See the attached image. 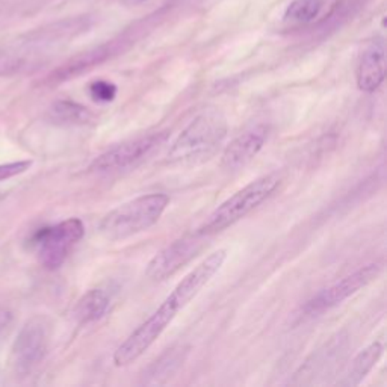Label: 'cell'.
<instances>
[{
    "mask_svg": "<svg viewBox=\"0 0 387 387\" xmlns=\"http://www.w3.org/2000/svg\"><path fill=\"white\" fill-rule=\"evenodd\" d=\"M226 259L227 250H218L209 254L188 275L181 278L177 286L173 289V292L162 301V304L137 330H133L127 336L126 341L115 349L114 365L123 368L129 366L133 361H137L159 339V336L166 330V327L174 321L177 313L191 299L196 298L200 290L223 268Z\"/></svg>",
    "mask_w": 387,
    "mask_h": 387,
    "instance_id": "1",
    "label": "cell"
},
{
    "mask_svg": "<svg viewBox=\"0 0 387 387\" xmlns=\"http://www.w3.org/2000/svg\"><path fill=\"white\" fill-rule=\"evenodd\" d=\"M227 130V120L220 109H204L174 139L168 150L166 161L174 165H192L208 161L224 142Z\"/></svg>",
    "mask_w": 387,
    "mask_h": 387,
    "instance_id": "2",
    "label": "cell"
},
{
    "mask_svg": "<svg viewBox=\"0 0 387 387\" xmlns=\"http://www.w3.org/2000/svg\"><path fill=\"white\" fill-rule=\"evenodd\" d=\"M169 197L164 192L147 194L120 204L100 223V232L106 239L120 240L135 236L153 227L166 211Z\"/></svg>",
    "mask_w": 387,
    "mask_h": 387,
    "instance_id": "3",
    "label": "cell"
},
{
    "mask_svg": "<svg viewBox=\"0 0 387 387\" xmlns=\"http://www.w3.org/2000/svg\"><path fill=\"white\" fill-rule=\"evenodd\" d=\"M280 184L282 177L278 174H266L253 180L251 184L239 189L232 197H228L224 203L218 206L209 215L208 221L197 232L206 236L223 232V230L240 221L242 218H245L254 209H258L262 203L272 197Z\"/></svg>",
    "mask_w": 387,
    "mask_h": 387,
    "instance_id": "4",
    "label": "cell"
},
{
    "mask_svg": "<svg viewBox=\"0 0 387 387\" xmlns=\"http://www.w3.org/2000/svg\"><path fill=\"white\" fill-rule=\"evenodd\" d=\"M52 334V322L44 314H35L24 322L11 346L9 366L17 377L28 375L44 360Z\"/></svg>",
    "mask_w": 387,
    "mask_h": 387,
    "instance_id": "5",
    "label": "cell"
},
{
    "mask_svg": "<svg viewBox=\"0 0 387 387\" xmlns=\"http://www.w3.org/2000/svg\"><path fill=\"white\" fill-rule=\"evenodd\" d=\"M83 235L85 226L79 218H68L56 226L40 228L33 236V244L38 247L41 265L48 271L60 268Z\"/></svg>",
    "mask_w": 387,
    "mask_h": 387,
    "instance_id": "6",
    "label": "cell"
},
{
    "mask_svg": "<svg viewBox=\"0 0 387 387\" xmlns=\"http://www.w3.org/2000/svg\"><path fill=\"white\" fill-rule=\"evenodd\" d=\"M168 132H154L150 135L121 142L94 159L90 169L95 173H115L127 169L159 149L168 141Z\"/></svg>",
    "mask_w": 387,
    "mask_h": 387,
    "instance_id": "7",
    "label": "cell"
},
{
    "mask_svg": "<svg viewBox=\"0 0 387 387\" xmlns=\"http://www.w3.org/2000/svg\"><path fill=\"white\" fill-rule=\"evenodd\" d=\"M206 236L200 232L184 236L174 240L173 244L165 247L149 262L145 268V275L152 282H164L166 278L173 277L191 260L196 259L198 254L206 248Z\"/></svg>",
    "mask_w": 387,
    "mask_h": 387,
    "instance_id": "8",
    "label": "cell"
},
{
    "mask_svg": "<svg viewBox=\"0 0 387 387\" xmlns=\"http://www.w3.org/2000/svg\"><path fill=\"white\" fill-rule=\"evenodd\" d=\"M380 272L381 266L378 263H369L361 266V268H359L353 274L344 277L342 280H339L334 285L321 290L319 294L309 299L302 312L309 314V317H317V314H321L325 310H330L339 306L349 297L357 294L360 289L366 287L371 282H373Z\"/></svg>",
    "mask_w": 387,
    "mask_h": 387,
    "instance_id": "9",
    "label": "cell"
},
{
    "mask_svg": "<svg viewBox=\"0 0 387 387\" xmlns=\"http://www.w3.org/2000/svg\"><path fill=\"white\" fill-rule=\"evenodd\" d=\"M268 138V129L263 124L254 126L240 133L230 142L221 157V166L226 171H238L248 165L259 154Z\"/></svg>",
    "mask_w": 387,
    "mask_h": 387,
    "instance_id": "10",
    "label": "cell"
},
{
    "mask_svg": "<svg viewBox=\"0 0 387 387\" xmlns=\"http://www.w3.org/2000/svg\"><path fill=\"white\" fill-rule=\"evenodd\" d=\"M386 79V44L383 38L373 40L363 51L356 71L357 87L363 92L380 90Z\"/></svg>",
    "mask_w": 387,
    "mask_h": 387,
    "instance_id": "11",
    "label": "cell"
},
{
    "mask_svg": "<svg viewBox=\"0 0 387 387\" xmlns=\"http://www.w3.org/2000/svg\"><path fill=\"white\" fill-rule=\"evenodd\" d=\"M117 48L118 46L115 43H107L100 47L92 48V51L83 52L75 58H71L63 67L55 70L52 75L47 78V82L55 85V83H60L76 76H80L85 71H88L94 68L95 65L105 63L106 59H109L117 52Z\"/></svg>",
    "mask_w": 387,
    "mask_h": 387,
    "instance_id": "12",
    "label": "cell"
},
{
    "mask_svg": "<svg viewBox=\"0 0 387 387\" xmlns=\"http://www.w3.org/2000/svg\"><path fill=\"white\" fill-rule=\"evenodd\" d=\"M189 348L185 345H176L166 349L165 353L154 360L152 365L144 371L142 383L144 384H164L169 378L174 377V373L184 366Z\"/></svg>",
    "mask_w": 387,
    "mask_h": 387,
    "instance_id": "13",
    "label": "cell"
},
{
    "mask_svg": "<svg viewBox=\"0 0 387 387\" xmlns=\"http://www.w3.org/2000/svg\"><path fill=\"white\" fill-rule=\"evenodd\" d=\"M111 298L103 289H91L76 302L73 309V317L80 325H87L102 319L107 309Z\"/></svg>",
    "mask_w": 387,
    "mask_h": 387,
    "instance_id": "14",
    "label": "cell"
},
{
    "mask_svg": "<svg viewBox=\"0 0 387 387\" xmlns=\"http://www.w3.org/2000/svg\"><path fill=\"white\" fill-rule=\"evenodd\" d=\"M383 356V345L380 342H372L365 349H361L360 353L354 357L353 363L345 373L344 380L341 381V386L354 387L359 386L363 380L366 378V375L377 365L378 360Z\"/></svg>",
    "mask_w": 387,
    "mask_h": 387,
    "instance_id": "15",
    "label": "cell"
},
{
    "mask_svg": "<svg viewBox=\"0 0 387 387\" xmlns=\"http://www.w3.org/2000/svg\"><path fill=\"white\" fill-rule=\"evenodd\" d=\"M47 117L52 123L60 126H85L94 121V114L90 109L70 100L55 102L48 107Z\"/></svg>",
    "mask_w": 387,
    "mask_h": 387,
    "instance_id": "16",
    "label": "cell"
},
{
    "mask_svg": "<svg viewBox=\"0 0 387 387\" xmlns=\"http://www.w3.org/2000/svg\"><path fill=\"white\" fill-rule=\"evenodd\" d=\"M322 6L324 0H292L283 12V20L297 24H309L319 17Z\"/></svg>",
    "mask_w": 387,
    "mask_h": 387,
    "instance_id": "17",
    "label": "cell"
},
{
    "mask_svg": "<svg viewBox=\"0 0 387 387\" xmlns=\"http://www.w3.org/2000/svg\"><path fill=\"white\" fill-rule=\"evenodd\" d=\"M90 94L95 102H102V103L112 102L117 95V87L111 82L97 80V82L91 83Z\"/></svg>",
    "mask_w": 387,
    "mask_h": 387,
    "instance_id": "18",
    "label": "cell"
},
{
    "mask_svg": "<svg viewBox=\"0 0 387 387\" xmlns=\"http://www.w3.org/2000/svg\"><path fill=\"white\" fill-rule=\"evenodd\" d=\"M24 65V59L12 53H0V76H9L20 71Z\"/></svg>",
    "mask_w": 387,
    "mask_h": 387,
    "instance_id": "19",
    "label": "cell"
},
{
    "mask_svg": "<svg viewBox=\"0 0 387 387\" xmlns=\"http://www.w3.org/2000/svg\"><path fill=\"white\" fill-rule=\"evenodd\" d=\"M32 166V161H18L11 164H0V181L26 173Z\"/></svg>",
    "mask_w": 387,
    "mask_h": 387,
    "instance_id": "20",
    "label": "cell"
},
{
    "mask_svg": "<svg viewBox=\"0 0 387 387\" xmlns=\"http://www.w3.org/2000/svg\"><path fill=\"white\" fill-rule=\"evenodd\" d=\"M11 319H12L11 312H8L5 309H0V332H2L5 327L11 322Z\"/></svg>",
    "mask_w": 387,
    "mask_h": 387,
    "instance_id": "21",
    "label": "cell"
},
{
    "mask_svg": "<svg viewBox=\"0 0 387 387\" xmlns=\"http://www.w3.org/2000/svg\"><path fill=\"white\" fill-rule=\"evenodd\" d=\"M145 2H149V0H121V4L124 6H139Z\"/></svg>",
    "mask_w": 387,
    "mask_h": 387,
    "instance_id": "22",
    "label": "cell"
}]
</instances>
